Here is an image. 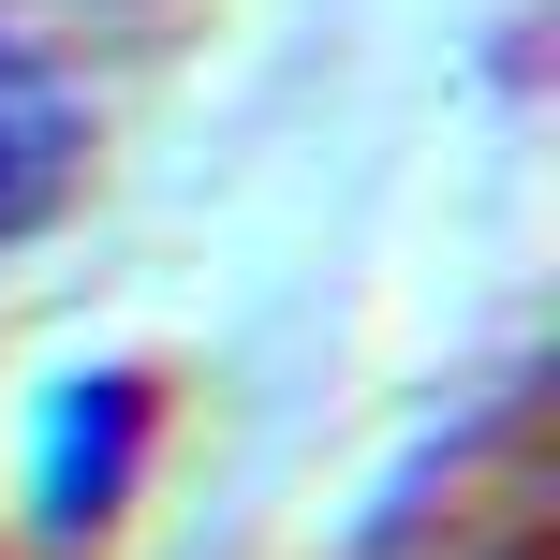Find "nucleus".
I'll use <instances>...</instances> for the list:
<instances>
[{
	"label": "nucleus",
	"mask_w": 560,
	"mask_h": 560,
	"mask_svg": "<svg viewBox=\"0 0 560 560\" xmlns=\"http://www.w3.org/2000/svg\"><path fill=\"white\" fill-rule=\"evenodd\" d=\"M118 457H133V384H118V369H74V384H59V413H45V516H59V532H74V516H104Z\"/></svg>",
	"instance_id": "obj_1"
},
{
	"label": "nucleus",
	"mask_w": 560,
	"mask_h": 560,
	"mask_svg": "<svg viewBox=\"0 0 560 560\" xmlns=\"http://www.w3.org/2000/svg\"><path fill=\"white\" fill-rule=\"evenodd\" d=\"M59 192H74V104L0 45V236H30Z\"/></svg>",
	"instance_id": "obj_2"
}]
</instances>
